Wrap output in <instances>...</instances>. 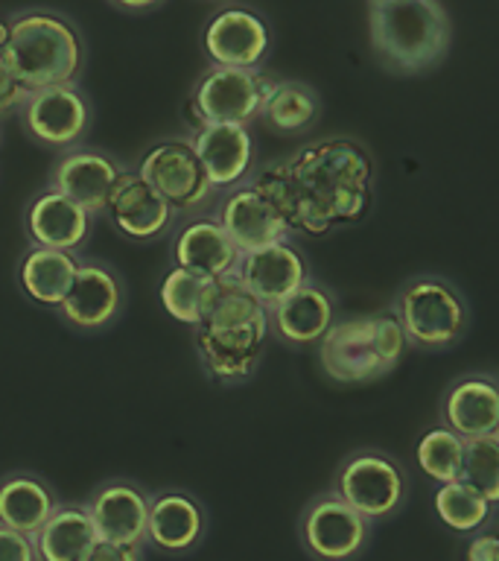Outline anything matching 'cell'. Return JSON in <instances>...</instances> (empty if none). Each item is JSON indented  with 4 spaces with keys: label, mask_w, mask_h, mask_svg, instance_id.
I'll return each mask as SVG.
<instances>
[{
    "label": "cell",
    "mask_w": 499,
    "mask_h": 561,
    "mask_svg": "<svg viewBox=\"0 0 499 561\" xmlns=\"http://www.w3.org/2000/svg\"><path fill=\"white\" fill-rule=\"evenodd\" d=\"M497 436H499V430H497Z\"/></svg>",
    "instance_id": "obj_41"
},
{
    "label": "cell",
    "mask_w": 499,
    "mask_h": 561,
    "mask_svg": "<svg viewBox=\"0 0 499 561\" xmlns=\"http://www.w3.org/2000/svg\"><path fill=\"white\" fill-rule=\"evenodd\" d=\"M318 94L298 79H275L260 105V117L278 135H301L318 117Z\"/></svg>",
    "instance_id": "obj_28"
},
{
    "label": "cell",
    "mask_w": 499,
    "mask_h": 561,
    "mask_svg": "<svg viewBox=\"0 0 499 561\" xmlns=\"http://www.w3.org/2000/svg\"><path fill=\"white\" fill-rule=\"evenodd\" d=\"M213 217L243 254L263 249V245L280 243L289 237V228L283 226L280 214L254 187L252 179L222 191V196L213 205Z\"/></svg>",
    "instance_id": "obj_16"
},
{
    "label": "cell",
    "mask_w": 499,
    "mask_h": 561,
    "mask_svg": "<svg viewBox=\"0 0 499 561\" xmlns=\"http://www.w3.org/2000/svg\"><path fill=\"white\" fill-rule=\"evenodd\" d=\"M208 3H225V0H208Z\"/></svg>",
    "instance_id": "obj_39"
},
{
    "label": "cell",
    "mask_w": 499,
    "mask_h": 561,
    "mask_svg": "<svg viewBox=\"0 0 499 561\" xmlns=\"http://www.w3.org/2000/svg\"><path fill=\"white\" fill-rule=\"evenodd\" d=\"M201 47L210 65L260 70L263 59L269 56L271 33L266 21L252 9L225 7L205 26Z\"/></svg>",
    "instance_id": "obj_15"
},
{
    "label": "cell",
    "mask_w": 499,
    "mask_h": 561,
    "mask_svg": "<svg viewBox=\"0 0 499 561\" xmlns=\"http://www.w3.org/2000/svg\"><path fill=\"white\" fill-rule=\"evenodd\" d=\"M7 38H9V18H0V50L7 47Z\"/></svg>",
    "instance_id": "obj_38"
},
{
    "label": "cell",
    "mask_w": 499,
    "mask_h": 561,
    "mask_svg": "<svg viewBox=\"0 0 499 561\" xmlns=\"http://www.w3.org/2000/svg\"><path fill=\"white\" fill-rule=\"evenodd\" d=\"M149 494L131 480H105L85 500V508L94 520L96 538L112 543H147Z\"/></svg>",
    "instance_id": "obj_18"
},
{
    "label": "cell",
    "mask_w": 499,
    "mask_h": 561,
    "mask_svg": "<svg viewBox=\"0 0 499 561\" xmlns=\"http://www.w3.org/2000/svg\"><path fill=\"white\" fill-rule=\"evenodd\" d=\"M196 156L219 193L245 182L254 170V140L240 123H205L190 135Z\"/></svg>",
    "instance_id": "obj_22"
},
{
    "label": "cell",
    "mask_w": 499,
    "mask_h": 561,
    "mask_svg": "<svg viewBox=\"0 0 499 561\" xmlns=\"http://www.w3.org/2000/svg\"><path fill=\"white\" fill-rule=\"evenodd\" d=\"M336 494L368 520L388 517L406 500V473L392 456L362 450L339 468Z\"/></svg>",
    "instance_id": "obj_10"
},
{
    "label": "cell",
    "mask_w": 499,
    "mask_h": 561,
    "mask_svg": "<svg viewBox=\"0 0 499 561\" xmlns=\"http://www.w3.org/2000/svg\"><path fill=\"white\" fill-rule=\"evenodd\" d=\"M193 331L201 371L219 386H240L257 375L269 340V310L234 278L219 280L217 301Z\"/></svg>",
    "instance_id": "obj_2"
},
{
    "label": "cell",
    "mask_w": 499,
    "mask_h": 561,
    "mask_svg": "<svg viewBox=\"0 0 499 561\" xmlns=\"http://www.w3.org/2000/svg\"><path fill=\"white\" fill-rule=\"evenodd\" d=\"M208 535V512L190 491L164 489L149 497L147 541L166 556L196 550Z\"/></svg>",
    "instance_id": "obj_21"
},
{
    "label": "cell",
    "mask_w": 499,
    "mask_h": 561,
    "mask_svg": "<svg viewBox=\"0 0 499 561\" xmlns=\"http://www.w3.org/2000/svg\"><path fill=\"white\" fill-rule=\"evenodd\" d=\"M33 541L38 561H85L100 538L85 503H59Z\"/></svg>",
    "instance_id": "obj_26"
},
{
    "label": "cell",
    "mask_w": 499,
    "mask_h": 561,
    "mask_svg": "<svg viewBox=\"0 0 499 561\" xmlns=\"http://www.w3.org/2000/svg\"><path fill=\"white\" fill-rule=\"evenodd\" d=\"M123 307H126V287L120 272L96 257H82L73 287L56 307V313L73 331L100 333L120 319Z\"/></svg>",
    "instance_id": "obj_11"
},
{
    "label": "cell",
    "mask_w": 499,
    "mask_h": 561,
    "mask_svg": "<svg viewBox=\"0 0 499 561\" xmlns=\"http://www.w3.org/2000/svg\"><path fill=\"white\" fill-rule=\"evenodd\" d=\"M444 427L462 438L490 436L499 430V380L488 375H467L455 380L441 401Z\"/></svg>",
    "instance_id": "obj_24"
},
{
    "label": "cell",
    "mask_w": 499,
    "mask_h": 561,
    "mask_svg": "<svg viewBox=\"0 0 499 561\" xmlns=\"http://www.w3.org/2000/svg\"><path fill=\"white\" fill-rule=\"evenodd\" d=\"M271 82L275 79L266 77L263 70L210 65L196 79L190 100H187L193 129L205 126V123H240V126H248L252 121H257Z\"/></svg>",
    "instance_id": "obj_8"
},
{
    "label": "cell",
    "mask_w": 499,
    "mask_h": 561,
    "mask_svg": "<svg viewBox=\"0 0 499 561\" xmlns=\"http://www.w3.org/2000/svg\"><path fill=\"white\" fill-rule=\"evenodd\" d=\"M432 503H436V515L455 533H479L490 517L488 500L481 497L479 491L473 489L471 482H464L462 477L441 482Z\"/></svg>",
    "instance_id": "obj_30"
},
{
    "label": "cell",
    "mask_w": 499,
    "mask_h": 561,
    "mask_svg": "<svg viewBox=\"0 0 499 561\" xmlns=\"http://www.w3.org/2000/svg\"><path fill=\"white\" fill-rule=\"evenodd\" d=\"M138 173L173 205L178 217L205 214L219 193L205 173V164L196 156V149H193L190 135L187 138L155 140L140 156Z\"/></svg>",
    "instance_id": "obj_7"
},
{
    "label": "cell",
    "mask_w": 499,
    "mask_h": 561,
    "mask_svg": "<svg viewBox=\"0 0 499 561\" xmlns=\"http://www.w3.org/2000/svg\"><path fill=\"white\" fill-rule=\"evenodd\" d=\"M392 313L397 316L409 345L427 351L455 345L471 319L462 293L438 275L411 278L394 298Z\"/></svg>",
    "instance_id": "obj_6"
},
{
    "label": "cell",
    "mask_w": 499,
    "mask_h": 561,
    "mask_svg": "<svg viewBox=\"0 0 499 561\" xmlns=\"http://www.w3.org/2000/svg\"><path fill=\"white\" fill-rule=\"evenodd\" d=\"M336 322V301L322 284L306 280L280 305L269 307V331L289 348H313Z\"/></svg>",
    "instance_id": "obj_23"
},
{
    "label": "cell",
    "mask_w": 499,
    "mask_h": 561,
    "mask_svg": "<svg viewBox=\"0 0 499 561\" xmlns=\"http://www.w3.org/2000/svg\"><path fill=\"white\" fill-rule=\"evenodd\" d=\"M0 56L26 91L79 82L88 59L77 24L53 9H24L9 18V38Z\"/></svg>",
    "instance_id": "obj_3"
},
{
    "label": "cell",
    "mask_w": 499,
    "mask_h": 561,
    "mask_svg": "<svg viewBox=\"0 0 499 561\" xmlns=\"http://www.w3.org/2000/svg\"><path fill=\"white\" fill-rule=\"evenodd\" d=\"M371 44L394 73H420L444 59L450 21L438 0L371 3Z\"/></svg>",
    "instance_id": "obj_4"
},
{
    "label": "cell",
    "mask_w": 499,
    "mask_h": 561,
    "mask_svg": "<svg viewBox=\"0 0 499 561\" xmlns=\"http://www.w3.org/2000/svg\"><path fill=\"white\" fill-rule=\"evenodd\" d=\"M91 226H94V217L56 187H44L35 193L24 210L26 240L30 245H44V249L79 254L91 237Z\"/></svg>",
    "instance_id": "obj_20"
},
{
    "label": "cell",
    "mask_w": 499,
    "mask_h": 561,
    "mask_svg": "<svg viewBox=\"0 0 499 561\" xmlns=\"http://www.w3.org/2000/svg\"><path fill=\"white\" fill-rule=\"evenodd\" d=\"M304 550L318 561L357 559L371 533V520L348 506L336 491L315 497L298 524Z\"/></svg>",
    "instance_id": "obj_12"
},
{
    "label": "cell",
    "mask_w": 499,
    "mask_h": 561,
    "mask_svg": "<svg viewBox=\"0 0 499 561\" xmlns=\"http://www.w3.org/2000/svg\"><path fill=\"white\" fill-rule=\"evenodd\" d=\"M56 491L35 473H9L0 480V524L33 538L56 512Z\"/></svg>",
    "instance_id": "obj_27"
},
{
    "label": "cell",
    "mask_w": 499,
    "mask_h": 561,
    "mask_svg": "<svg viewBox=\"0 0 499 561\" xmlns=\"http://www.w3.org/2000/svg\"><path fill=\"white\" fill-rule=\"evenodd\" d=\"M248 179L278 210L289 234L324 237L353 226L374 202V161L350 138L304 144Z\"/></svg>",
    "instance_id": "obj_1"
},
{
    "label": "cell",
    "mask_w": 499,
    "mask_h": 561,
    "mask_svg": "<svg viewBox=\"0 0 499 561\" xmlns=\"http://www.w3.org/2000/svg\"><path fill=\"white\" fill-rule=\"evenodd\" d=\"M108 3H114L123 12H149V9L161 7L164 0H108Z\"/></svg>",
    "instance_id": "obj_37"
},
{
    "label": "cell",
    "mask_w": 499,
    "mask_h": 561,
    "mask_svg": "<svg viewBox=\"0 0 499 561\" xmlns=\"http://www.w3.org/2000/svg\"><path fill=\"white\" fill-rule=\"evenodd\" d=\"M243 252L225 234L213 214H196L175 228L170 240V261L187 272L205 275L210 280L234 278Z\"/></svg>",
    "instance_id": "obj_17"
},
{
    "label": "cell",
    "mask_w": 499,
    "mask_h": 561,
    "mask_svg": "<svg viewBox=\"0 0 499 561\" xmlns=\"http://www.w3.org/2000/svg\"><path fill=\"white\" fill-rule=\"evenodd\" d=\"M371 3H385V0H371Z\"/></svg>",
    "instance_id": "obj_40"
},
{
    "label": "cell",
    "mask_w": 499,
    "mask_h": 561,
    "mask_svg": "<svg viewBox=\"0 0 499 561\" xmlns=\"http://www.w3.org/2000/svg\"><path fill=\"white\" fill-rule=\"evenodd\" d=\"M26 91L24 82L9 70V65L3 61V56H0V121L3 117H9V114H18V108H21V103L26 100Z\"/></svg>",
    "instance_id": "obj_33"
},
{
    "label": "cell",
    "mask_w": 499,
    "mask_h": 561,
    "mask_svg": "<svg viewBox=\"0 0 499 561\" xmlns=\"http://www.w3.org/2000/svg\"><path fill=\"white\" fill-rule=\"evenodd\" d=\"M77 252H61V249H44V245H30L18 263V287L33 305L56 307L65 301V296L73 287V278L79 272Z\"/></svg>",
    "instance_id": "obj_25"
},
{
    "label": "cell",
    "mask_w": 499,
    "mask_h": 561,
    "mask_svg": "<svg viewBox=\"0 0 499 561\" xmlns=\"http://www.w3.org/2000/svg\"><path fill=\"white\" fill-rule=\"evenodd\" d=\"M26 138L50 149H70L82 144L94 121V105L82 94L79 82L35 88L18 108Z\"/></svg>",
    "instance_id": "obj_9"
},
{
    "label": "cell",
    "mask_w": 499,
    "mask_h": 561,
    "mask_svg": "<svg viewBox=\"0 0 499 561\" xmlns=\"http://www.w3.org/2000/svg\"><path fill=\"white\" fill-rule=\"evenodd\" d=\"M418 465L436 482L459 480L464 465V438L450 427L429 430L418 442Z\"/></svg>",
    "instance_id": "obj_31"
},
{
    "label": "cell",
    "mask_w": 499,
    "mask_h": 561,
    "mask_svg": "<svg viewBox=\"0 0 499 561\" xmlns=\"http://www.w3.org/2000/svg\"><path fill=\"white\" fill-rule=\"evenodd\" d=\"M462 480L471 482L490 506L499 503V436L464 438Z\"/></svg>",
    "instance_id": "obj_32"
},
{
    "label": "cell",
    "mask_w": 499,
    "mask_h": 561,
    "mask_svg": "<svg viewBox=\"0 0 499 561\" xmlns=\"http://www.w3.org/2000/svg\"><path fill=\"white\" fill-rule=\"evenodd\" d=\"M85 561H143V547H138V543L96 541Z\"/></svg>",
    "instance_id": "obj_35"
},
{
    "label": "cell",
    "mask_w": 499,
    "mask_h": 561,
    "mask_svg": "<svg viewBox=\"0 0 499 561\" xmlns=\"http://www.w3.org/2000/svg\"><path fill=\"white\" fill-rule=\"evenodd\" d=\"M123 170L126 167L112 152L77 144V147L61 149L59 158L53 161L47 187H56L59 193L79 202L91 217H100L105 214L112 187Z\"/></svg>",
    "instance_id": "obj_14"
},
{
    "label": "cell",
    "mask_w": 499,
    "mask_h": 561,
    "mask_svg": "<svg viewBox=\"0 0 499 561\" xmlns=\"http://www.w3.org/2000/svg\"><path fill=\"white\" fill-rule=\"evenodd\" d=\"M0 561H38L35 541L30 535L0 524Z\"/></svg>",
    "instance_id": "obj_34"
},
{
    "label": "cell",
    "mask_w": 499,
    "mask_h": 561,
    "mask_svg": "<svg viewBox=\"0 0 499 561\" xmlns=\"http://www.w3.org/2000/svg\"><path fill=\"white\" fill-rule=\"evenodd\" d=\"M217 293L219 280L187 272L182 266H170V272L161 278V287H158L164 313L178 324H187V328H196L210 313Z\"/></svg>",
    "instance_id": "obj_29"
},
{
    "label": "cell",
    "mask_w": 499,
    "mask_h": 561,
    "mask_svg": "<svg viewBox=\"0 0 499 561\" xmlns=\"http://www.w3.org/2000/svg\"><path fill=\"white\" fill-rule=\"evenodd\" d=\"M236 280L269 310L292 296L298 287H304L310 280V266L298 245L280 240V243L245 252L236 266Z\"/></svg>",
    "instance_id": "obj_19"
},
{
    "label": "cell",
    "mask_w": 499,
    "mask_h": 561,
    "mask_svg": "<svg viewBox=\"0 0 499 561\" xmlns=\"http://www.w3.org/2000/svg\"><path fill=\"white\" fill-rule=\"evenodd\" d=\"M467 561H499V535H479L467 547Z\"/></svg>",
    "instance_id": "obj_36"
},
{
    "label": "cell",
    "mask_w": 499,
    "mask_h": 561,
    "mask_svg": "<svg viewBox=\"0 0 499 561\" xmlns=\"http://www.w3.org/2000/svg\"><path fill=\"white\" fill-rule=\"evenodd\" d=\"M409 348L394 313L353 316L333 322L318 342V359L336 383H368L388 375Z\"/></svg>",
    "instance_id": "obj_5"
},
{
    "label": "cell",
    "mask_w": 499,
    "mask_h": 561,
    "mask_svg": "<svg viewBox=\"0 0 499 561\" xmlns=\"http://www.w3.org/2000/svg\"><path fill=\"white\" fill-rule=\"evenodd\" d=\"M105 217L123 237L135 243H152L173 231L178 214L138 170H123L105 205Z\"/></svg>",
    "instance_id": "obj_13"
}]
</instances>
